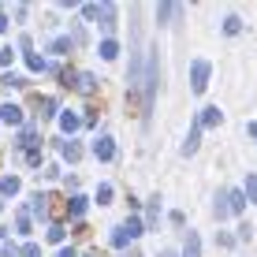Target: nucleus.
Listing matches in <instances>:
<instances>
[{
	"label": "nucleus",
	"instance_id": "36",
	"mask_svg": "<svg viewBox=\"0 0 257 257\" xmlns=\"http://www.w3.org/2000/svg\"><path fill=\"white\" fill-rule=\"evenodd\" d=\"M86 257H97V253H86Z\"/></svg>",
	"mask_w": 257,
	"mask_h": 257
},
{
	"label": "nucleus",
	"instance_id": "25",
	"mask_svg": "<svg viewBox=\"0 0 257 257\" xmlns=\"http://www.w3.org/2000/svg\"><path fill=\"white\" fill-rule=\"evenodd\" d=\"M64 227H60V224H49V242H64Z\"/></svg>",
	"mask_w": 257,
	"mask_h": 257
},
{
	"label": "nucleus",
	"instance_id": "8",
	"mask_svg": "<svg viewBox=\"0 0 257 257\" xmlns=\"http://www.w3.org/2000/svg\"><path fill=\"white\" fill-rule=\"evenodd\" d=\"M227 209L238 216V212L246 209V190H227Z\"/></svg>",
	"mask_w": 257,
	"mask_h": 257
},
{
	"label": "nucleus",
	"instance_id": "19",
	"mask_svg": "<svg viewBox=\"0 0 257 257\" xmlns=\"http://www.w3.org/2000/svg\"><path fill=\"white\" fill-rule=\"evenodd\" d=\"M0 194H19V179H15V175H4V179H0Z\"/></svg>",
	"mask_w": 257,
	"mask_h": 257
},
{
	"label": "nucleus",
	"instance_id": "30",
	"mask_svg": "<svg viewBox=\"0 0 257 257\" xmlns=\"http://www.w3.org/2000/svg\"><path fill=\"white\" fill-rule=\"evenodd\" d=\"M12 60H15V52H12V49H0V64L12 67Z\"/></svg>",
	"mask_w": 257,
	"mask_h": 257
},
{
	"label": "nucleus",
	"instance_id": "34",
	"mask_svg": "<svg viewBox=\"0 0 257 257\" xmlns=\"http://www.w3.org/2000/svg\"><path fill=\"white\" fill-rule=\"evenodd\" d=\"M60 257H75V250H60Z\"/></svg>",
	"mask_w": 257,
	"mask_h": 257
},
{
	"label": "nucleus",
	"instance_id": "31",
	"mask_svg": "<svg viewBox=\"0 0 257 257\" xmlns=\"http://www.w3.org/2000/svg\"><path fill=\"white\" fill-rule=\"evenodd\" d=\"M26 164L38 168V164H41V149H30V153H26Z\"/></svg>",
	"mask_w": 257,
	"mask_h": 257
},
{
	"label": "nucleus",
	"instance_id": "20",
	"mask_svg": "<svg viewBox=\"0 0 257 257\" xmlns=\"http://www.w3.org/2000/svg\"><path fill=\"white\" fill-rule=\"evenodd\" d=\"M246 201H253V205H257V175H246Z\"/></svg>",
	"mask_w": 257,
	"mask_h": 257
},
{
	"label": "nucleus",
	"instance_id": "28",
	"mask_svg": "<svg viewBox=\"0 0 257 257\" xmlns=\"http://www.w3.org/2000/svg\"><path fill=\"white\" fill-rule=\"evenodd\" d=\"M19 231L30 235V212H19Z\"/></svg>",
	"mask_w": 257,
	"mask_h": 257
},
{
	"label": "nucleus",
	"instance_id": "12",
	"mask_svg": "<svg viewBox=\"0 0 257 257\" xmlns=\"http://www.w3.org/2000/svg\"><path fill=\"white\" fill-rule=\"evenodd\" d=\"M183 8L179 4H157V23H168V19H175Z\"/></svg>",
	"mask_w": 257,
	"mask_h": 257
},
{
	"label": "nucleus",
	"instance_id": "32",
	"mask_svg": "<svg viewBox=\"0 0 257 257\" xmlns=\"http://www.w3.org/2000/svg\"><path fill=\"white\" fill-rule=\"evenodd\" d=\"M8 30V15H0V34H4Z\"/></svg>",
	"mask_w": 257,
	"mask_h": 257
},
{
	"label": "nucleus",
	"instance_id": "35",
	"mask_svg": "<svg viewBox=\"0 0 257 257\" xmlns=\"http://www.w3.org/2000/svg\"><path fill=\"white\" fill-rule=\"evenodd\" d=\"M161 257H179V253H175V250H164V253H161Z\"/></svg>",
	"mask_w": 257,
	"mask_h": 257
},
{
	"label": "nucleus",
	"instance_id": "29",
	"mask_svg": "<svg viewBox=\"0 0 257 257\" xmlns=\"http://www.w3.org/2000/svg\"><path fill=\"white\" fill-rule=\"evenodd\" d=\"M23 257H41V246H34V242H26V246H23Z\"/></svg>",
	"mask_w": 257,
	"mask_h": 257
},
{
	"label": "nucleus",
	"instance_id": "6",
	"mask_svg": "<svg viewBox=\"0 0 257 257\" xmlns=\"http://www.w3.org/2000/svg\"><path fill=\"white\" fill-rule=\"evenodd\" d=\"M198 146H201V127L194 123V127H190V135H187V142H183V157L198 153Z\"/></svg>",
	"mask_w": 257,
	"mask_h": 257
},
{
	"label": "nucleus",
	"instance_id": "26",
	"mask_svg": "<svg viewBox=\"0 0 257 257\" xmlns=\"http://www.w3.org/2000/svg\"><path fill=\"white\" fill-rule=\"evenodd\" d=\"M0 86H26V78H19V75H12V71H8V75L0 78Z\"/></svg>",
	"mask_w": 257,
	"mask_h": 257
},
{
	"label": "nucleus",
	"instance_id": "10",
	"mask_svg": "<svg viewBox=\"0 0 257 257\" xmlns=\"http://www.w3.org/2000/svg\"><path fill=\"white\" fill-rule=\"evenodd\" d=\"M60 153H64V157H67V161H71V164H75V161H78V157H82V146H78V142H75V138H71V142H60Z\"/></svg>",
	"mask_w": 257,
	"mask_h": 257
},
{
	"label": "nucleus",
	"instance_id": "14",
	"mask_svg": "<svg viewBox=\"0 0 257 257\" xmlns=\"http://www.w3.org/2000/svg\"><path fill=\"white\" fill-rule=\"evenodd\" d=\"M78 123H82V119H78L75 112H64V116H60V127H64V135H75Z\"/></svg>",
	"mask_w": 257,
	"mask_h": 257
},
{
	"label": "nucleus",
	"instance_id": "3",
	"mask_svg": "<svg viewBox=\"0 0 257 257\" xmlns=\"http://www.w3.org/2000/svg\"><path fill=\"white\" fill-rule=\"evenodd\" d=\"M146 108H153V97H157V86H161V67H157V56L149 52V64H146Z\"/></svg>",
	"mask_w": 257,
	"mask_h": 257
},
{
	"label": "nucleus",
	"instance_id": "5",
	"mask_svg": "<svg viewBox=\"0 0 257 257\" xmlns=\"http://www.w3.org/2000/svg\"><path fill=\"white\" fill-rule=\"evenodd\" d=\"M220 119H224V112L216 108V104H209V108H201V116H198V127L205 131V127H220Z\"/></svg>",
	"mask_w": 257,
	"mask_h": 257
},
{
	"label": "nucleus",
	"instance_id": "4",
	"mask_svg": "<svg viewBox=\"0 0 257 257\" xmlns=\"http://www.w3.org/2000/svg\"><path fill=\"white\" fill-rule=\"evenodd\" d=\"M93 157H97V161H112V157H116V142H112L108 135H101L93 142Z\"/></svg>",
	"mask_w": 257,
	"mask_h": 257
},
{
	"label": "nucleus",
	"instance_id": "21",
	"mask_svg": "<svg viewBox=\"0 0 257 257\" xmlns=\"http://www.w3.org/2000/svg\"><path fill=\"white\" fill-rule=\"evenodd\" d=\"M49 52H56V56H64V52H71V38H56L49 45Z\"/></svg>",
	"mask_w": 257,
	"mask_h": 257
},
{
	"label": "nucleus",
	"instance_id": "7",
	"mask_svg": "<svg viewBox=\"0 0 257 257\" xmlns=\"http://www.w3.org/2000/svg\"><path fill=\"white\" fill-rule=\"evenodd\" d=\"M0 119L12 123V127H19V123H23V108H19V104H4V108H0Z\"/></svg>",
	"mask_w": 257,
	"mask_h": 257
},
{
	"label": "nucleus",
	"instance_id": "33",
	"mask_svg": "<svg viewBox=\"0 0 257 257\" xmlns=\"http://www.w3.org/2000/svg\"><path fill=\"white\" fill-rule=\"evenodd\" d=\"M246 131H250V135H253V138H257V123H250V127H246Z\"/></svg>",
	"mask_w": 257,
	"mask_h": 257
},
{
	"label": "nucleus",
	"instance_id": "2",
	"mask_svg": "<svg viewBox=\"0 0 257 257\" xmlns=\"http://www.w3.org/2000/svg\"><path fill=\"white\" fill-rule=\"evenodd\" d=\"M142 231H146V227H142V220H138V216H131L123 227H116V235H112V246H116V250H123V246H127L131 238H138Z\"/></svg>",
	"mask_w": 257,
	"mask_h": 257
},
{
	"label": "nucleus",
	"instance_id": "1",
	"mask_svg": "<svg viewBox=\"0 0 257 257\" xmlns=\"http://www.w3.org/2000/svg\"><path fill=\"white\" fill-rule=\"evenodd\" d=\"M209 75H212V64H209V60H194V64H190V90H194V93H205Z\"/></svg>",
	"mask_w": 257,
	"mask_h": 257
},
{
	"label": "nucleus",
	"instance_id": "24",
	"mask_svg": "<svg viewBox=\"0 0 257 257\" xmlns=\"http://www.w3.org/2000/svg\"><path fill=\"white\" fill-rule=\"evenodd\" d=\"M97 201H101V205H108V201H112V187H108V183L97 187Z\"/></svg>",
	"mask_w": 257,
	"mask_h": 257
},
{
	"label": "nucleus",
	"instance_id": "16",
	"mask_svg": "<svg viewBox=\"0 0 257 257\" xmlns=\"http://www.w3.org/2000/svg\"><path fill=\"white\" fill-rule=\"evenodd\" d=\"M45 201H49L45 194H34V198H30V212H34V216H45V209H49Z\"/></svg>",
	"mask_w": 257,
	"mask_h": 257
},
{
	"label": "nucleus",
	"instance_id": "17",
	"mask_svg": "<svg viewBox=\"0 0 257 257\" xmlns=\"http://www.w3.org/2000/svg\"><path fill=\"white\" fill-rule=\"evenodd\" d=\"M101 26H104V30H112V26H116V23H112V19H116V4H101Z\"/></svg>",
	"mask_w": 257,
	"mask_h": 257
},
{
	"label": "nucleus",
	"instance_id": "15",
	"mask_svg": "<svg viewBox=\"0 0 257 257\" xmlns=\"http://www.w3.org/2000/svg\"><path fill=\"white\" fill-rule=\"evenodd\" d=\"M224 34H227V38L242 34V19H238V15H227V19H224Z\"/></svg>",
	"mask_w": 257,
	"mask_h": 257
},
{
	"label": "nucleus",
	"instance_id": "11",
	"mask_svg": "<svg viewBox=\"0 0 257 257\" xmlns=\"http://www.w3.org/2000/svg\"><path fill=\"white\" fill-rule=\"evenodd\" d=\"M183 257H201V238H198V231H190V235H187V246H183Z\"/></svg>",
	"mask_w": 257,
	"mask_h": 257
},
{
	"label": "nucleus",
	"instance_id": "27",
	"mask_svg": "<svg viewBox=\"0 0 257 257\" xmlns=\"http://www.w3.org/2000/svg\"><path fill=\"white\" fill-rule=\"evenodd\" d=\"M82 15H86V19H101V4H86Z\"/></svg>",
	"mask_w": 257,
	"mask_h": 257
},
{
	"label": "nucleus",
	"instance_id": "13",
	"mask_svg": "<svg viewBox=\"0 0 257 257\" xmlns=\"http://www.w3.org/2000/svg\"><path fill=\"white\" fill-rule=\"evenodd\" d=\"M116 56H119L116 38H104V41H101V60H116Z\"/></svg>",
	"mask_w": 257,
	"mask_h": 257
},
{
	"label": "nucleus",
	"instance_id": "23",
	"mask_svg": "<svg viewBox=\"0 0 257 257\" xmlns=\"http://www.w3.org/2000/svg\"><path fill=\"white\" fill-rule=\"evenodd\" d=\"M26 67H30V71H45L49 64H45V60L38 56V52H26Z\"/></svg>",
	"mask_w": 257,
	"mask_h": 257
},
{
	"label": "nucleus",
	"instance_id": "9",
	"mask_svg": "<svg viewBox=\"0 0 257 257\" xmlns=\"http://www.w3.org/2000/svg\"><path fill=\"white\" fill-rule=\"evenodd\" d=\"M75 90H82V93H93V90H97V78L90 75V71H82V75H75Z\"/></svg>",
	"mask_w": 257,
	"mask_h": 257
},
{
	"label": "nucleus",
	"instance_id": "22",
	"mask_svg": "<svg viewBox=\"0 0 257 257\" xmlns=\"http://www.w3.org/2000/svg\"><path fill=\"white\" fill-rule=\"evenodd\" d=\"M38 108H41V116H56V101H52V97H41V101H38Z\"/></svg>",
	"mask_w": 257,
	"mask_h": 257
},
{
	"label": "nucleus",
	"instance_id": "18",
	"mask_svg": "<svg viewBox=\"0 0 257 257\" xmlns=\"http://www.w3.org/2000/svg\"><path fill=\"white\" fill-rule=\"evenodd\" d=\"M67 212H71V216H82V212H86V198H82V194H75V198L67 201Z\"/></svg>",
	"mask_w": 257,
	"mask_h": 257
}]
</instances>
